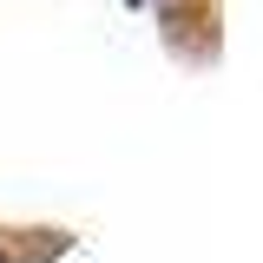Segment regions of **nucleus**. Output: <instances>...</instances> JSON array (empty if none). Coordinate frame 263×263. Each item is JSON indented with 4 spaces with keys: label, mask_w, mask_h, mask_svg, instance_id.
Returning a JSON list of instances; mask_svg holds the SVG:
<instances>
[]
</instances>
